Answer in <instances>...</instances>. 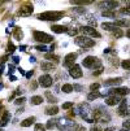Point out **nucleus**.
Returning a JSON list of instances; mask_svg holds the SVG:
<instances>
[{
    "instance_id": "nucleus-1",
    "label": "nucleus",
    "mask_w": 130,
    "mask_h": 131,
    "mask_svg": "<svg viewBox=\"0 0 130 131\" xmlns=\"http://www.w3.org/2000/svg\"><path fill=\"white\" fill-rule=\"evenodd\" d=\"M64 16V12H44V13H41L38 14V18L42 21H56V20H60V18Z\"/></svg>"
},
{
    "instance_id": "nucleus-2",
    "label": "nucleus",
    "mask_w": 130,
    "mask_h": 131,
    "mask_svg": "<svg viewBox=\"0 0 130 131\" xmlns=\"http://www.w3.org/2000/svg\"><path fill=\"white\" fill-rule=\"evenodd\" d=\"M74 43H76L77 46L82 47V48H91V47H94L95 42L92 40V39H88L87 36H77L76 39H74Z\"/></svg>"
},
{
    "instance_id": "nucleus-3",
    "label": "nucleus",
    "mask_w": 130,
    "mask_h": 131,
    "mask_svg": "<svg viewBox=\"0 0 130 131\" xmlns=\"http://www.w3.org/2000/svg\"><path fill=\"white\" fill-rule=\"evenodd\" d=\"M34 39L36 40V42H41V43H51L52 40H53V36H51V35H48V34H46V32H42V31H34Z\"/></svg>"
},
{
    "instance_id": "nucleus-4",
    "label": "nucleus",
    "mask_w": 130,
    "mask_h": 131,
    "mask_svg": "<svg viewBox=\"0 0 130 131\" xmlns=\"http://www.w3.org/2000/svg\"><path fill=\"white\" fill-rule=\"evenodd\" d=\"M130 92V90L127 87H113L108 91V95L111 96H126L127 93Z\"/></svg>"
},
{
    "instance_id": "nucleus-5",
    "label": "nucleus",
    "mask_w": 130,
    "mask_h": 131,
    "mask_svg": "<svg viewBox=\"0 0 130 131\" xmlns=\"http://www.w3.org/2000/svg\"><path fill=\"white\" fill-rule=\"evenodd\" d=\"M79 31H81L85 36L88 35V36H92V38H100V32L96 31L94 27H91V26H82V27L79 29Z\"/></svg>"
},
{
    "instance_id": "nucleus-6",
    "label": "nucleus",
    "mask_w": 130,
    "mask_h": 131,
    "mask_svg": "<svg viewBox=\"0 0 130 131\" xmlns=\"http://www.w3.org/2000/svg\"><path fill=\"white\" fill-rule=\"evenodd\" d=\"M38 82H39V84H41L42 87L48 88V87H51V86H52L53 79H52V77H51V75H48V74H44V75H41V77H39Z\"/></svg>"
},
{
    "instance_id": "nucleus-7",
    "label": "nucleus",
    "mask_w": 130,
    "mask_h": 131,
    "mask_svg": "<svg viewBox=\"0 0 130 131\" xmlns=\"http://www.w3.org/2000/svg\"><path fill=\"white\" fill-rule=\"evenodd\" d=\"M69 74H70V77H73L74 79H78L82 77V70H81V66L79 65H73L70 69H69Z\"/></svg>"
},
{
    "instance_id": "nucleus-8",
    "label": "nucleus",
    "mask_w": 130,
    "mask_h": 131,
    "mask_svg": "<svg viewBox=\"0 0 130 131\" xmlns=\"http://www.w3.org/2000/svg\"><path fill=\"white\" fill-rule=\"evenodd\" d=\"M76 59H77V53H68L65 57H64V66H66V68L70 69L74 65Z\"/></svg>"
},
{
    "instance_id": "nucleus-9",
    "label": "nucleus",
    "mask_w": 130,
    "mask_h": 131,
    "mask_svg": "<svg viewBox=\"0 0 130 131\" xmlns=\"http://www.w3.org/2000/svg\"><path fill=\"white\" fill-rule=\"evenodd\" d=\"M96 57H94V56H87V57H85L82 60V65L85 68H94L95 62H96Z\"/></svg>"
},
{
    "instance_id": "nucleus-10",
    "label": "nucleus",
    "mask_w": 130,
    "mask_h": 131,
    "mask_svg": "<svg viewBox=\"0 0 130 131\" xmlns=\"http://www.w3.org/2000/svg\"><path fill=\"white\" fill-rule=\"evenodd\" d=\"M118 114L120 116H129L130 114V112L127 110V101L126 100H122L120 103V106H118Z\"/></svg>"
},
{
    "instance_id": "nucleus-11",
    "label": "nucleus",
    "mask_w": 130,
    "mask_h": 131,
    "mask_svg": "<svg viewBox=\"0 0 130 131\" xmlns=\"http://www.w3.org/2000/svg\"><path fill=\"white\" fill-rule=\"evenodd\" d=\"M33 10H34L33 5H24V7H21L20 10H18V16L27 17V16H30V14L33 13Z\"/></svg>"
},
{
    "instance_id": "nucleus-12",
    "label": "nucleus",
    "mask_w": 130,
    "mask_h": 131,
    "mask_svg": "<svg viewBox=\"0 0 130 131\" xmlns=\"http://www.w3.org/2000/svg\"><path fill=\"white\" fill-rule=\"evenodd\" d=\"M9 121H11V113H9V112H4L2 118H0V127L7 126L9 123Z\"/></svg>"
},
{
    "instance_id": "nucleus-13",
    "label": "nucleus",
    "mask_w": 130,
    "mask_h": 131,
    "mask_svg": "<svg viewBox=\"0 0 130 131\" xmlns=\"http://www.w3.org/2000/svg\"><path fill=\"white\" fill-rule=\"evenodd\" d=\"M120 101H122L118 96H109L105 99V104L109 105V106H113V105H117Z\"/></svg>"
},
{
    "instance_id": "nucleus-14",
    "label": "nucleus",
    "mask_w": 130,
    "mask_h": 131,
    "mask_svg": "<svg viewBox=\"0 0 130 131\" xmlns=\"http://www.w3.org/2000/svg\"><path fill=\"white\" fill-rule=\"evenodd\" d=\"M122 83V78H112V79H108L103 83V86L108 87V86H118Z\"/></svg>"
},
{
    "instance_id": "nucleus-15",
    "label": "nucleus",
    "mask_w": 130,
    "mask_h": 131,
    "mask_svg": "<svg viewBox=\"0 0 130 131\" xmlns=\"http://www.w3.org/2000/svg\"><path fill=\"white\" fill-rule=\"evenodd\" d=\"M52 31L56 32V34H63V32H68L69 29L65 27V26H60V25H55L52 26Z\"/></svg>"
},
{
    "instance_id": "nucleus-16",
    "label": "nucleus",
    "mask_w": 130,
    "mask_h": 131,
    "mask_svg": "<svg viewBox=\"0 0 130 131\" xmlns=\"http://www.w3.org/2000/svg\"><path fill=\"white\" fill-rule=\"evenodd\" d=\"M102 27H103L104 30H108V31H115V30L117 29L113 22H103V24H102Z\"/></svg>"
},
{
    "instance_id": "nucleus-17",
    "label": "nucleus",
    "mask_w": 130,
    "mask_h": 131,
    "mask_svg": "<svg viewBox=\"0 0 130 131\" xmlns=\"http://www.w3.org/2000/svg\"><path fill=\"white\" fill-rule=\"evenodd\" d=\"M41 68H42L43 71H51V70H55V65H53L52 62H43V64L41 65Z\"/></svg>"
},
{
    "instance_id": "nucleus-18",
    "label": "nucleus",
    "mask_w": 130,
    "mask_h": 131,
    "mask_svg": "<svg viewBox=\"0 0 130 131\" xmlns=\"http://www.w3.org/2000/svg\"><path fill=\"white\" fill-rule=\"evenodd\" d=\"M34 122H35V117H29V118H26L21 122V126L22 127H29V126L34 125Z\"/></svg>"
},
{
    "instance_id": "nucleus-19",
    "label": "nucleus",
    "mask_w": 130,
    "mask_h": 131,
    "mask_svg": "<svg viewBox=\"0 0 130 131\" xmlns=\"http://www.w3.org/2000/svg\"><path fill=\"white\" fill-rule=\"evenodd\" d=\"M46 113L48 114V116H56L57 113H59V108L57 106H49V108H47L46 109Z\"/></svg>"
},
{
    "instance_id": "nucleus-20",
    "label": "nucleus",
    "mask_w": 130,
    "mask_h": 131,
    "mask_svg": "<svg viewBox=\"0 0 130 131\" xmlns=\"http://www.w3.org/2000/svg\"><path fill=\"white\" fill-rule=\"evenodd\" d=\"M98 97H102V93H99L98 91H94V92H91L87 95V100L88 101H92V100H96Z\"/></svg>"
},
{
    "instance_id": "nucleus-21",
    "label": "nucleus",
    "mask_w": 130,
    "mask_h": 131,
    "mask_svg": "<svg viewBox=\"0 0 130 131\" xmlns=\"http://www.w3.org/2000/svg\"><path fill=\"white\" fill-rule=\"evenodd\" d=\"M43 101H44V100H43L42 96H33L31 100H30L31 105H39V104H42Z\"/></svg>"
},
{
    "instance_id": "nucleus-22",
    "label": "nucleus",
    "mask_w": 130,
    "mask_h": 131,
    "mask_svg": "<svg viewBox=\"0 0 130 131\" xmlns=\"http://www.w3.org/2000/svg\"><path fill=\"white\" fill-rule=\"evenodd\" d=\"M61 91H63V92H65V93H70L72 91H74V86H72V84L66 83V84H64V86L61 87Z\"/></svg>"
},
{
    "instance_id": "nucleus-23",
    "label": "nucleus",
    "mask_w": 130,
    "mask_h": 131,
    "mask_svg": "<svg viewBox=\"0 0 130 131\" xmlns=\"http://www.w3.org/2000/svg\"><path fill=\"white\" fill-rule=\"evenodd\" d=\"M14 38L17 39V40H21L22 39V36H24V34H22V31H21V29H18V27H16L14 29Z\"/></svg>"
},
{
    "instance_id": "nucleus-24",
    "label": "nucleus",
    "mask_w": 130,
    "mask_h": 131,
    "mask_svg": "<svg viewBox=\"0 0 130 131\" xmlns=\"http://www.w3.org/2000/svg\"><path fill=\"white\" fill-rule=\"evenodd\" d=\"M56 126H57V121H56V119H49V121L47 122V125H46V128L52 130V128H55Z\"/></svg>"
},
{
    "instance_id": "nucleus-25",
    "label": "nucleus",
    "mask_w": 130,
    "mask_h": 131,
    "mask_svg": "<svg viewBox=\"0 0 130 131\" xmlns=\"http://www.w3.org/2000/svg\"><path fill=\"white\" fill-rule=\"evenodd\" d=\"M102 16H103V17H111V18H115L116 13H115V10H103V12H102Z\"/></svg>"
},
{
    "instance_id": "nucleus-26",
    "label": "nucleus",
    "mask_w": 130,
    "mask_h": 131,
    "mask_svg": "<svg viewBox=\"0 0 130 131\" xmlns=\"http://www.w3.org/2000/svg\"><path fill=\"white\" fill-rule=\"evenodd\" d=\"M70 131H86V128L82 126V125H78V123H76L73 127H72V130Z\"/></svg>"
},
{
    "instance_id": "nucleus-27",
    "label": "nucleus",
    "mask_w": 130,
    "mask_h": 131,
    "mask_svg": "<svg viewBox=\"0 0 130 131\" xmlns=\"http://www.w3.org/2000/svg\"><path fill=\"white\" fill-rule=\"evenodd\" d=\"M121 66H122L125 70H130V59H127V60H124V61L121 62Z\"/></svg>"
},
{
    "instance_id": "nucleus-28",
    "label": "nucleus",
    "mask_w": 130,
    "mask_h": 131,
    "mask_svg": "<svg viewBox=\"0 0 130 131\" xmlns=\"http://www.w3.org/2000/svg\"><path fill=\"white\" fill-rule=\"evenodd\" d=\"M109 9H112V8H115V7H118V2H105L104 3Z\"/></svg>"
},
{
    "instance_id": "nucleus-29",
    "label": "nucleus",
    "mask_w": 130,
    "mask_h": 131,
    "mask_svg": "<svg viewBox=\"0 0 130 131\" xmlns=\"http://www.w3.org/2000/svg\"><path fill=\"white\" fill-rule=\"evenodd\" d=\"M34 131H46V127L42 123H35L34 126Z\"/></svg>"
},
{
    "instance_id": "nucleus-30",
    "label": "nucleus",
    "mask_w": 130,
    "mask_h": 131,
    "mask_svg": "<svg viewBox=\"0 0 130 131\" xmlns=\"http://www.w3.org/2000/svg\"><path fill=\"white\" fill-rule=\"evenodd\" d=\"M46 59L47 60H53V61H59V57H57V56H55V54H52V53H47L46 54Z\"/></svg>"
},
{
    "instance_id": "nucleus-31",
    "label": "nucleus",
    "mask_w": 130,
    "mask_h": 131,
    "mask_svg": "<svg viewBox=\"0 0 130 131\" xmlns=\"http://www.w3.org/2000/svg\"><path fill=\"white\" fill-rule=\"evenodd\" d=\"M113 35H115V38H121V36L124 35V31H122L121 29H116V30L113 31Z\"/></svg>"
},
{
    "instance_id": "nucleus-32",
    "label": "nucleus",
    "mask_w": 130,
    "mask_h": 131,
    "mask_svg": "<svg viewBox=\"0 0 130 131\" xmlns=\"http://www.w3.org/2000/svg\"><path fill=\"white\" fill-rule=\"evenodd\" d=\"M44 95L48 97V101H49V103H56V99H55V97L51 95V92H48V91H47V92L44 93Z\"/></svg>"
},
{
    "instance_id": "nucleus-33",
    "label": "nucleus",
    "mask_w": 130,
    "mask_h": 131,
    "mask_svg": "<svg viewBox=\"0 0 130 131\" xmlns=\"http://www.w3.org/2000/svg\"><path fill=\"white\" fill-rule=\"evenodd\" d=\"M99 88H100V84H99V83H92V84L90 86V90H91L92 92L96 91V90H99Z\"/></svg>"
},
{
    "instance_id": "nucleus-34",
    "label": "nucleus",
    "mask_w": 130,
    "mask_h": 131,
    "mask_svg": "<svg viewBox=\"0 0 130 131\" xmlns=\"http://www.w3.org/2000/svg\"><path fill=\"white\" fill-rule=\"evenodd\" d=\"M35 49H38V51H41V52H46V51H47V47L42 44V46H36Z\"/></svg>"
},
{
    "instance_id": "nucleus-35",
    "label": "nucleus",
    "mask_w": 130,
    "mask_h": 131,
    "mask_svg": "<svg viewBox=\"0 0 130 131\" xmlns=\"http://www.w3.org/2000/svg\"><path fill=\"white\" fill-rule=\"evenodd\" d=\"M73 106V103L70 101V103H64L63 104V109H70Z\"/></svg>"
},
{
    "instance_id": "nucleus-36",
    "label": "nucleus",
    "mask_w": 130,
    "mask_h": 131,
    "mask_svg": "<svg viewBox=\"0 0 130 131\" xmlns=\"http://www.w3.org/2000/svg\"><path fill=\"white\" fill-rule=\"evenodd\" d=\"M121 13L122 14H130V7H125L121 9Z\"/></svg>"
},
{
    "instance_id": "nucleus-37",
    "label": "nucleus",
    "mask_w": 130,
    "mask_h": 131,
    "mask_svg": "<svg viewBox=\"0 0 130 131\" xmlns=\"http://www.w3.org/2000/svg\"><path fill=\"white\" fill-rule=\"evenodd\" d=\"M122 127H124L125 130H130V119H129V121H125V122L122 123Z\"/></svg>"
},
{
    "instance_id": "nucleus-38",
    "label": "nucleus",
    "mask_w": 130,
    "mask_h": 131,
    "mask_svg": "<svg viewBox=\"0 0 130 131\" xmlns=\"http://www.w3.org/2000/svg\"><path fill=\"white\" fill-rule=\"evenodd\" d=\"M77 32H78V30H77V29H73V30H70V29H69V31H68V34H69L70 36L77 35Z\"/></svg>"
},
{
    "instance_id": "nucleus-39",
    "label": "nucleus",
    "mask_w": 130,
    "mask_h": 131,
    "mask_svg": "<svg viewBox=\"0 0 130 131\" xmlns=\"http://www.w3.org/2000/svg\"><path fill=\"white\" fill-rule=\"evenodd\" d=\"M125 24H126V22H125V21H122V20H118V21H116V22H115L116 27H117V26H125Z\"/></svg>"
},
{
    "instance_id": "nucleus-40",
    "label": "nucleus",
    "mask_w": 130,
    "mask_h": 131,
    "mask_svg": "<svg viewBox=\"0 0 130 131\" xmlns=\"http://www.w3.org/2000/svg\"><path fill=\"white\" fill-rule=\"evenodd\" d=\"M8 52H11V53L14 52V46H13V43H11V42L8 43Z\"/></svg>"
},
{
    "instance_id": "nucleus-41",
    "label": "nucleus",
    "mask_w": 130,
    "mask_h": 131,
    "mask_svg": "<svg viewBox=\"0 0 130 131\" xmlns=\"http://www.w3.org/2000/svg\"><path fill=\"white\" fill-rule=\"evenodd\" d=\"M24 101H25V97H18L14 103H16L17 105H20V104H24Z\"/></svg>"
},
{
    "instance_id": "nucleus-42",
    "label": "nucleus",
    "mask_w": 130,
    "mask_h": 131,
    "mask_svg": "<svg viewBox=\"0 0 130 131\" xmlns=\"http://www.w3.org/2000/svg\"><path fill=\"white\" fill-rule=\"evenodd\" d=\"M90 131H102V128H100L99 126H92Z\"/></svg>"
},
{
    "instance_id": "nucleus-43",
    "label": "nucleus",
    "mask_w": 130,
    "mask_h": 131,
    "mask_svg": "<svg viewBox=\"0 0 130 131\" xmlns=\"http://www.w3.org/2000/svg\"><path fill=\"white\" fill-rule=\"evenodd\" d=\"M33 74H34V70H31V71L26 73V78H27V79H29V78H31V77H33Z\"/></svg>"
},
{
    "instance_id": "nucleus-44",
    "label": "nucleus",
    "mask_w": 130,
    "mask_h": 131,
    "mask_svg": "<svg viewBox=\"0 0 130 131\" xmlns=\"http://www.w3.org/2000/svg\"><path fill=\"white\" fill-rule=\"evenodd\" d=\"M74 10L78 12V13H85V12H86V10H85V9H82V8H74Z\"/></svg>"
},
{
    "instance_id": "nucleus-45",
    "label": "nucleus",
    "mask_w": 130,
    "mask_h": 131,
    "mask_svg": "<svg viewBox=\"0 0 130 131\" xmlns=\"http://www.w3.org/2000/svg\"><path fill=\"white\" fill-rule=\"evenodd\" d=\"M12 60H13V64H18V61H20V59H18L17 56H13Z\"/></svg>"
},
{
    "instance_id": "nucleus-46",
    "label": "nucleus",
    "mask_w": 130,
    "mask_h": 131,
    "mask_svg": "<svg viewBox=\"0 0 130 131\" xmlns=\"http://www.w3.org/2000/svg\"><path fill=\"white\" fill-rule=\"evenodd\" d=\"M100 65H102V62H100V60L98 59V60H96V62H95V65H94V69H95V68H99Z\"/></svg>"
},
{
    "instance_id": "nucleus-47",
    "label": "nucleus",
    "mask_w": 130,
    "mask_h": 131,
    "mask_svg": "<svg viewBox=\"0 0 130 131\" xmlns=\"http://www.w3.org/2000/svg\"><path fill=\"white\" fill-rule=\"evenodd\" d=\"M7 59H8V56H4V57H2V60H0V64L3 65V64H4L5 61H7Z\"/></svg>"
},
{
    "instance_id": "nucleus-48",
    "label": "nucleus",
    "mask_w": 130,
    "mask_h": 131,
    "mask_svg": "<svg viewBox=\"0 0 130 131\" xmlns=\"http://www.w3.org/2000/svg\"><path fill=\"white\" fill-rule=\"evenodd\" d=\"M13 71H14V66L13 65H9V75H11V74H13Z\"/></svg>"
},
{
    "instance_id": "nucleus-49",
    "label": "nucleus",
    "mask_w": 130,
    "mask_h": 131,
    "mask_svg": "<svg viewBox=\"0 0 130 131\" xmlns=\"http://www.w3.org/2000/svg\"><path fill=\"white\" fill-rule=\"evenodd\" d=\"M104 131H116V127H107L104 128Z\"/></svg>"
},
{
    "instance_id": "nucleus-50",
    "label": "nucleus",
    "mask_w": 130,
    "mask_h": 131,
    "mask_svg": "<svg viewBox=\"0 0 130 131\" xmlns=\"http://www.w3.org/2000/svg\"><path fill=\"white\" fill-rule=\"evenodd\" d=\"M17 70H18V71H20V73L22 74V75H26V74H25V70H24V69H21V68H18Z\"/></svg>"
},
{
    "instance_id": "nucleus-51",
    "label": "nucleus",
    "mask_w": 130,
    "mask_h": 131,
    "mask_svg": "<svg viewBox=\"0 0 130 131\" xmlns=\"http://www.w3.org/2000/svg\"><path fill=\"white\" fill-rule=\"evenodd\" d=\"M102 71H103V69H99L98 71H95V73H94V75H99V74H100Z\"/></svg>"
},
{
    "instance_id": "nucleus-52",
    "label": "nucleus",
    "mask_w": 130,
    "mask_h": 131,
    "mask_svg": "<svg viewBox=\"0 0 130 131\" xmlns=\"http://www.w3.org/2000/svg\"><path fill=\"white\" fill-rule=\"evenodd\" d=\"M9 78H11V81H12V82H14V81H17V78H16L14 75H9Z\"/></svg>"
},
{
    "instance_id": "nucleus-53",
    "label": "nucleus",
    "mask_w": 130,
    "mask_h": 131,
    "mask_svg": "<svg viewBox=\"0 0 130 131\" xmlns=\"http://www.w3.org/2000/svg\"><path fill=\"white\" fill-rule=\"evenodd\" d=\"M30 61L31 62H35V57H34V56H31V57H30Z\"/></svg>"
},
{
    "instance_id": "nucleus-54",
    "label": "nucleus",
    "mask_w": 130,
    "mask_h": 131,
    "mask_svg": "<svg viewBox=\"0 0 130 131\" xmlns=\"http://www.w3.org/2000/svg\"><path fill=\"white\" fill-rule=\"evenodd\" d=\"M126 36L130 39V30H127V31H126Z\"/></svg>"
},
{
    "instance_id": "nucleus-55",
    "label": "nucleus",
    "mask_w": 130,
    "mask_h": 131,
    "mask_svg": "<svg viewBox=\"0 0 130 131\" xmlns=\"http://www.w3.org/2000/svg\"><path fill=\"white\" fill-rule=\"evenodd\" d=\"M111 52V48H107V49H104V53H109Z\"/></svg>"
},
{
    "instance_id": "nucleus-56",
    "label": "nucleus",
    "mask_w": 130,
    "mask_h": 131,
    "mask_svg": "<svg viewBox=\"0 0 130 131\" xmlns=\"http://www.w3.org/2000/svg\"><path fill=\"white\" fill-rule=\"evenodd\" d=\"M53 48H55V46H53V44H52V46H51V47H49V51H51V52H52V51H53Z\"/></svg>"
},
{
    "instance_id": "nucleus-57",
    "label": "nucleus",
    "mask_w": 130,
    "mask_h": 131,
    "mask_svg": "<svg viewBox=\"0 0 130 131\" xmlns=\"http://www.w3.org/2000/svg\"><path fill=\"white\" fill-rule=\"evenodd\" d=\"M2 88H3V83H2V82H0V90H2Z\"/></svg>"
},
{
    "instance_id": "nucleus-58",
    "label": "nucleus",
    "mask_w": 130,
    "mask_h": 131,
    "mask_svg": "<svg viewBox=\"0 0 130 131\" xmlns=\"http://www.w3.org/2000/svg\"><path fill=\"white\" fill-rule=\"evenodd\" d=\"M121 131H129V130H125V128H124V130H121Z\"/></svg>"
},
{
    "instance_id": "nucleus-59",
    "label": "nucleus",
    "mask_w": 130,
    "mask_h": 131,
    "mask_svg": "<svg viewBox=\"0 0 130 131\" xmlns=\"http://www.w3.org/2000/svg\"><path fill=\"white\" fill-rule=\"evenodd\" d=\"M0 131H3V128H0Z\"/></svg>"
}]
</instances>
